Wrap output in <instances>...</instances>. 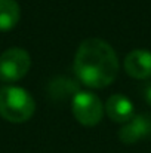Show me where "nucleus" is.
Wrapping results in <instances>:
<instances>
[{"mask_svg": "<svg viewBox=\"0 0 151 153\" xmlns=\"http://www.w3.org/2000/svg\"><path fill=\"white\" fill-rule=\"evenodd\" d=\"M74 73L88 88H107L119 73L116 51L110 43L99 37H89L83 40L74 56Z\"/></svg>", "mask_w": 151, "mask_h": 153, "instance_id": "f257e3e1", "label": "nucleus"}, {"mask_svg": "<svg viewBox=\"0 0 151 153\" xmlns=\"http://www.w3.org/2000/svg\"><path fill=\"white\" fill-rule=\"evenodd\" d=\"M34 111L36 101L27 89L15 85H6L0 89V116L7 122H27Z\"/></svg>", "mask_w": 151, "mask_h": 153, "instance_id": "f03ea898", "label": "nucleus"}, {"mask_svg": "<svg viewBox=\"0 0 151 153\" xmlns=\"http://www.w3.org/2000/svg\"><path fill=\"white\" fill-rule=\"evenodd\" d=\"M31 67V56L22 48H9L0 55V80L13 83L25 77Z\"/></svg>", "mask_w": 151, "mask_h": 153, "instance_id": "7ed1b4c3", "label": "nucleus"}, {"mask_svg": "<svg viewBox=\"0 0 151 153\" xmlns=\"http://www.w3.org/2000/svg\"><path fill=\"white\" fill-rule=\"evenodd\" d=\"M71 108L76 120L85 126L98 125L104 116V104L98 95L89 91H79L74 94Z\"/></svg>", "mask_w": 151, "mask_h": 153, "instance_id": "20e7f679", "label": "nucleus"}, {"mask_svg": "<svg viewBox=\"0 0 151 153\" xmlns=\"http://www.w3.org/2000/svg\"><path fill=\"white\" fill-rule=\"evenodd\" d=\"M148 137H151V113L135 114L119 131V140L123 144H135Z\"/></svg>", "mask_w": 151, "mask_h": 153, "instance_id": "39448f33", "label": "nucleus"}, {"mask_svg": "<svg viewBox=\"0 0 151 153\" xmlns=\"http://www.w3.org/2000/svg\"><path fill=\"white\" fill-rule=\"evenodd\" d=\"M124 71L133 79H150L151 77V52L147 49H133L123 61Z\"/></svg>", "mask_w": 151, "mask_h": 153, "instance_id": "423d86ee", "label": "nucleus"}, {"mask_svg": "<svg viewBox=\"0 0 151 153\" xmlns=\"http://www.w3.org/2000/svg\"><path fill=\"white\" fill-rule=\"evenodd\" d=\"M133 111V102L123 94H114L105 102V113L113 122L117 123L129 122L135 116Z\"/></svg>", "mask_w": 151, "mask_h": 153, "instance_id": "0eeeda50", "label": "nucleus"}, {"mask_svg": "<svg viewBox=\"0 0 151 153\" xmlns=\"http://www.w3.org/2000/svg\"><path fill=\"white\" fill-rule=\"evenodd\" d=\"M21 18V7L16 0H0V31L12 30Z\"/></svg>", "mask_w": 151, "mask_h": 153, "instance_id": "6e6552de", "label": "nucleus"}, {"mask_svg": "<svg viewBox=\"0 0 151 153\" xmlns=\"http://www.w3.org/2000/svg\"><path fill=\"white\" fill-rule=\"evenodd\" d=\"M139 92L142 94V98L145 100V102L151 105V82H147L144 83L141 88H139Z\"/></svg>", "mask_w": 151, "mask_h": 153, "instance_id": "1a4fd4ad", "label": "nucleus"}]
</instances>
